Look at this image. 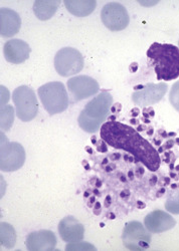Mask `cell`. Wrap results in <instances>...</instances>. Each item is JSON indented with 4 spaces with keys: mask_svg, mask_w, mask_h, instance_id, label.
<instances>
[{
    "mask_svg": "<svg viewBox=\"0 0 179 251\" xmlns=\"http://www.w3.org/2000/svg\"><path fill=\"white\" fill-rule=\"evenodd\" d=\"M14 121V110L11 106L1 107V129L2 131H8Z\"/></svg>",
    "mask_w": 179,
    "mask_h": 251,
    "instance_id": "cell-20",
    "label": "cell"
},
{
    "mask_svg": "<svg viewBox=\"0 0 179 251\" xmlns=\"http://www.w3.org/2000/svg\"><path fill=\"white\" fill-rule=\"evenodd\" d=\"M139 3H140L143 6H153V5L157 4L158 1H153V2H142V1H139Z\"/></svg>",
    "mask_w": 179,
    "mask_h": 251,
    "instance_id": "cell-26",
    "label": "cell"
},
{
    "mask_svg": "<svg viewBox=\"0 0 179 251\" xmlns=\"http://www.w3.org/2000/svg\"><path fill=\"white\" fill-rule=\"evenodd\" d=\"M84 57L77 50L64 48L54 56V68L56 73L65 77L75 75L84 69Z\"/></svg>",
    "mask_w": 179,
    "mask_h": 251,
    "instance_id": "cell-7",
    "label": "cell"
},
{
    "mask_svg": "<svg viewBox=\"0 0 179 251\" xmlns=\"http://www.w3.org/2000/svg\"><path fill=\"white\" fill-rule=\"evenodd\" d=\"M169 100L172 104V107L179 112V80L176 81L171 88L170 94H169Z\"/></svg>",
    "mask_w": 179,
    "mask_h": 251,
    "instance_id": "cell-22",
    "label": "cell"
},
{
    "mask_svg": "<svg viewBox=\"0 0 179 251\" xmlns=\"http://www.w3.org/2000/svg\"><path fill=\"white\" fill-rule=\"evenodd\" d=\"M101 18L104 25L111 31L123 30L130 23L127 9L119 2L107 3L102 9Z\"/></svg>",
    "mask_w": 179,
    "mask_h": 251,
    "instance_id": "cell-9",
    "label": "cell"
},
{
    "mask_svg": "<svg viewBox=\"0 0 179 251\" xmlns=\"http://www.w3.org/2000/svg\"><path fill=\"white\" fill-rule=\"evenodd\" d=\"M100 136L110 147L128 152L151 172H156L160 167L158 151L130 126L116 121L106 122L100 129Z\"/></svg>",
    "mask_w": 179,
    "mask_h": 251,
    "instance_id": "cell-1",
    "label": "cell"
},
{
    "mask_svg": "<svg viewBox=\"0 0 179 251\" xmlns=\"http://www.w3.org/2000/svg\"><path fill=\"white\" fill-rule=\"evenodd\" d=\"M168 86L164 82L148 83L140 90L135 91L132 100L139 107H149L160 101L167 92Z\"/></svg>",
    "mask_w": 179,
    "mask_h": 251,
    "instance_id": "cell-11",
    "label": "cell"
},
{
    "mask_svg": "<svg viewBox=\"0 0 179 251\" xmlns=\"http://www.w3.org/2000/svg\"><path fill=\"white\" fill-rule=\"evenodd\" d=\"M107 150H108V148H107V143L101 139V141H100V146L98 145V151H100V152H107Z\"/></svg>",
    "mask_w": 179,
    "mask_h": 251,
    "instance_id": "cell-25",
    "label": "cell"
},
{
    "mask_svg": "<svg viewBox=\"0 0 179 251\" xmlns=\"http://www.w3.org/2000/svg\"><path fill=\"white\" fill-rule=\"evenodd\" d=\"M26 162V151L16 142H9L3 132L1 133V153L0 169L3 172H14L21 169Z\"/></svg>",
    "mask_w": 179,
    "mask_h": 251,
    "instance_id": "cell-5",
    "label": "cell"
},
{
    "mask_svg": "<svg viewBox=\"0 0 179 251\" xmlns=\"http://www.w3.org/2000/svg\"><path fill=\"white\" fill-rule=\"evenodd\" d=\"M30 50L29 46L22 39L8 40L3 48L5 59L14 65L25 62L29 57Z\"/></svg>",
    "mask_w": 179,
    "mask_h": 251,
    "instance_id": "cell-15",
    "label": "cell"
},
{
    "mask_svg": "<svg viewBox=\"0 0 179 251\" xmlns=\"http://www.w3.org/2000/svg\"><path fill=\"white\" fill-rule=\"evenodd\" d=\"M144 225L150 233H162L174 228L176 221L165 211L154 210L146 215Z\"/></svg>",
    "mask_w": 179,
    "mask_h": 251,
    "instance_id": "cell-13",
    "label": "cell"
},
{
    "mask_svg": "<svg viewBox=\"0 0 179 251\" xmlns=\"http://www.w3.org/2000/svg\"><path fill=\"white\" fill-rule=\"evenodd\" d=\"M113 97L104 91L90 100L77 119L78 126L87 133H96L109 116L112 108Z\"/></svg>",
    "mask_w": 179,
    "mask_h": 251,
    "instance_id": "cell-3",
    "label": "cell"
},
{
    "mask_svg": "<svg viewBox=\"0 0 179 251\" xmlns=\"http://www.w3.org/2000/svg\"><path fill=\"white\" fill-rule=\"evenodd\" d=\"M66 250H96V247H94L92 244L88 242H74L69 243L66 246Z\"/></svg>",
    "mask_w": 179,
    "mask_h": 251,
    "instance_id": "cell-23",
    "label": "cell"
},
{
    "mask_svg": "<svg viewBox=\"0 0 179 251\" xmlns=\"http://www.w3.org/2000/svg\"><path fill=\"white\" fill-rule=\"evenodd\" d=\"M147 57L158 80H173L179 76V49L170 44L154 43L147 50Z\"/></svg>",
    "mask_w": 179,
    "mask_h": 251,
    "instance_id": "cell-2",
    "label": "cell"
},
{
    "mask_svg": "<svg viewBox=\"0 0 179 251\" xmlns=\"http://www.w3.org/2000/svg\"><path fill=\"white\" fill-rule=\"evenodd\" d=\"M1 97H2V100H1V107H2V106H5V102L9 100L8 92L6 88H4L3 86H1Z\"/></svg>",
    "mask_w": 179,
    "mask_h": 251,
    "instance_id": "cell-24",
    "label": "cell"
},
{
    "mask_svg": "<svg viewBox=\"0 0 179 251\" xmlns=\"http://www.w3.org/2000/svg\"><path fill=\"white\" fill-rule=\"evenodd\" d=\"M12 100L15 104L16 116L23 122L33 120L38 112V101L34 92L27 86H21L14 90Z\"/></svg>",
    "mask_w": 179,
    "mask_h": 251,
    "instance_id": "cell-6",
    "label": "cell"
},
{
    "mask_svg": "<svg viewBox=\"0 0 179 251\" xmlns=\"http://www.w3.org/2000/svg\"><path fill=\"white\" fill-rule=\"evenodd\" d=\"M37 93L44 108L50 115L63 113L69 107L68 92L62 82H48L39 88Z\"/></svg>",
    "mask_w": 179,
    "mask_h": 251,
    "instance_id": "cell-4",
    "label": "cell"
},
{
    "mask_svg": "<svg viewBox=\"0 0 179 251\" xmlns=\"http://www.w3.org/2000/svg\"><path fill=\"white\" fill-rule=\"evenodd\" d=\"M178 45H179V41H178Z\"/></svg>",
    "mask_w": 179,
    "mask_h": 251,
    "instance_id": "cell-27",
    "label": "cell"
},
{
    "mask_svg": "<svg viewBox=\"0 0 179 251\" xmlns=\"http://www.w3.org/2000/svg\"><path fill=\"white\" fill-rule=\"evenodd\" d=\"M165 209L169 213L179 214V190L168 195L165 203Z\"/></svg>",
    "mask_w": 179,
    "mask_h": 251,
    "instance_id": "cell-21",
    "label": "cell"
},
{
    "mask_svg": "<svg viewBox=\"0 0 179 251\" xmlns=\"http://www.w3.org/2000/svg\"><path fill=\"white\" fill-rule=\"evenodd\" d=\"M0 228H1L0 243L6 248H12L16 242V233L14 228L6 222H2L1 225H0Z\"/></svg>",
    "mask_w": 179,
    "mask_h": 251,
    "instance_id": "cell-19",
    "label": "cell"
},
{
    "mask_svg": "<svg viewBox=\"0 0 179 251\" xmlns=\"http://www.w3.org/2000/svg\"><path fill=\"white\" fill-rule=\"evenodd\" d=\"M122 241L124 246L130 250L144 251L150 246L151 234L141 222L130 221L123 229Z\"/></svg>",
    "mask_w": 179,
    "mask_h": 251,
    "instance_id": "cell-8",
    "label": "cell"
},
{
    "mask_svg": "<svg viewBox=\"0 0 179 251\" xmlns=\"http://www.w3.org/2000/svg\"><path fill=\"white\" fill-rule=\"evenodd\" d=\"M67 9L75 16L85 17L90 15L96 8L95 0H65Z\"/></svg>",
    "mask_w": 179,
    "mask_h": 251,
    "instance_id": "cell-17",
    "label": "cell"
},
{
    "mask_svg": "<svg viewBox=\"0 0 179 251\" xmlns=\"http://www.w3.org/2000/svg\"><path fill=\"white\" fill-rule=\"evenodd\" d=\"M56 236L50 230H39L31 232L26 241L29 251H51L56 245Z\"/></svg>",
    "mask_w": 179,
    "mask_h": 251,
    "instance_id": "cell-14",
    "label": "cell"
},
{
    "mask_svg": "<svg viewBox=\"0 0 179 251\" xmlns=\"http://www.w3.org/2000/svg\"><path fill=\"white\" fill-rule=\"evenodd\" d=\"M68 89L74 99V101L88 99L100 91L98 81L88 75H77L70 78L68 80Z\"/></svg>",
    "mask_w": 179,
    "mask_h": 251,
    "instance_id": "cell-10",
    "label": "cell"
},
{
    "mask_svg": "<svg viewBox=\"0 0 179 251\" xmlns=\"http://www.w3.org/2000/svg\"><path fill=\"white\" fill-rule=\"evenodd\" d=\"M58 233L61 238L68 243L82 241L85 235V227L73 216L65 217L58 224Z\"/></svg>",
    "mask_w": 179,
    "mask_h": 251,
    "instance_id": "cell-12",
    "label": "cell"
},
{
    "mask_svg": "<svg viewBox=\"0 0 179 251\" xmlns=\"http://www.w3.org/2000/svg\"><path fill=\"white\" fill-rule=\"evenodd\" d=\"M22 26V19L19 14L10 8L0 9V34L2 37L15 35Z\"/></svg>",
    "mask_w": 179,
    "mask_h": 251,
    "instance_id": "cell-16",
    "label": "cell"
},
{
    "mask_svg": "<svg viewBox=\"0 0 179 251\" xmlns=\"http://www.w3.org/2000/svg\"><path fill=\"white\" fill-rule=\"evenodd\" d=\"M61 1L58 0H37L33 3V12L39 20H49L56 12Z\"/></svg>",
    "mask_w": 179,
    "mask_h": 251,
    "instance_id": "cell-18",
    "label": "cell"
}]
</instances>
